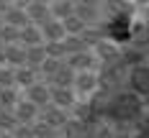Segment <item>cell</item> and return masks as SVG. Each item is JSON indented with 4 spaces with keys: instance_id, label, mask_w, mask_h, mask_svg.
Wrapping results in <instances>:
<instances>
[{
    "instance_id": "obj_1",
    "label": "cell",
    "mask_w": 149,
    "mask_h": 138,
    "mask_svg": "<svg viewBox=\"0 0 149 138\" xmlns=\"http://www.w3.org/2000/svg\"><path fill=\"white\" fill-rule=\"evenodd\" d=\"M139 97H141L139 92H123V95H118L111 102V107H108V115L118 123H131L141 113V100Z\"/></svg>"
},
{
    "instance_id": "obj_2",
    "label": "cell",
    "mask_w": 149,
    "mask_h": 138,
    "mask_svg": "<svg viewBox=\"0 0 149 138\" xmlns=\"http://www.w3.org/2000/svg\"><path fill=\"white\" fill-rule=\"evenodd\" d=\"M15 118H18V123H39V115H41V107L36 105L31 97H26V100H18V105L13 107Z\"/></svg>"
},
{
    "instance_id": "obj_3",
    "label": "cell",
    "mask_w": 149,
    "mask_h": 138,
    "mask_svg": "<svg viewBox=\"0 0 149 138\" xmlns=\"http://www.w3.org/2000/svg\"><path fill=\"white\" fill-rule=\"evenodd\" d=\"M98 74L93 69H77V77H74V90L80 95H90V92L98 90Z\"/></svg>"
},
{
    "instance_id": "obj_4",
    "label": "cell",
    "mask_w": 149,
    "mask_h": 138,
    "mask_svg": "<svg viewBox=\"0 0 149 138\" xmlns=\"http://www.w3.org/2000/svg\"><path fill=\"white\" fill-rule=\"evenodd\" d=\"M39 120L46 123L49 128H59V125H67V118H64V107L54 105V102H49L46 107H41V115H39Z\"/></svg>"
},
{
    "instance_id": "obj_5",
    "label": "cell",
    "mask_w": 149,
    "mask_h": 138,
    "mask_svg": "<svg viewBox=\"0 0 149 138\" xmlns=\"http://www.w3.org/2000/svg\"><path fill=\"white\" fill-rule=\"evenodd\" d=\"M21 44H23V46L46 44V38H44V28H41V23H33V21H31L29 26H23V28H21Z\"/></svg>"
},
{
    "instance_id": "obj_6",
    "label": "cell",
    "mask_w": 149,
    "mask_h": 138,
    "mask_svg": "<svg viewBox=\"0 0 149 138\" xmlns=\"http://www.w3.org/2000/svg\"><path fill=\"white\" fill-rule=\"evenodd\" d=\"M77 95L80 92L74 90V87H52V102L67 110V107H72L77 102Z\"/></svg>"
},
{
    "instance_id": "obj_7",
    "label": "cell",
    "mask_w": 149,
    "mask_h": 138,
    "mask_svg": "<svg viewBox=\"0 0 149 138\" xmlns=\"http://www.w3.org/2000/svg\"><path fill=\"white\" fill-rule=\"evenodd\" d=\"M41 28H44V38L46 41H64L70 33L64 28V21L59 18H49L46 23H41Z\"/></svg>"
},
{
    "instance_id": "obj_8",
    "label": "cell",
    "mask_w": 149,
    "mask_h": 138,
    "mask_svg": "<svg viewBox=\"0 0 149 138\" xmlns=\"http://www.w3.org/2000/svg\"><path fill=\"white\" fill-rule=\"evenodd\" d=\"M131 90L141 97H149V67H136L131 72Z\"/></svg>"
},
{
    "instance_id": "obj_9",
    "label": "cell",
    "mask_w": 149,
    "mask_h": 138,
    "mask_svg": "<svg viewBox=\"0 0 149 138\" xmlns=\"http://www.w3.org/2000/svg\"><path fill=\"white\" fill-rule=\"evenodd\" d=\"M5 56H8V64L10 67H23L26 59H29V54H26V46L21 44H5Z\"/></svg>"
},
{
    "instance_id": "obj_10",
    "label": "cell",
    "mask_w": 149,
    "mask_h": 138,
    "mask_svg": "<svg viewBox=\"0 0 149 138\" xmlns=\"http://www.w3.org/2000/svg\"><path fill=\"white\" fill-rule=\"evenodd\" d=\"M67 64H72L74 69H93V67H95V54H90L85 49H77V51L70 54Z\"/></svg>"
},
{
    "instance_id": "obj_11",
    "label": "cell",
    "mask_w": 149,
    "mask_h": 138,
    "mask_svg": "<svg viewBox=\"0 0 149 138\" xmlns=\"http://www.w3.org/2000/svg\"><path fill=\"white\" fill-rule=\"evenodd\" d=\"M29 97L39 107H46L52 102V84H31L29 87Z\"/></svg>"
},
{
    "instance_id": "obj_12",
    "label": "cell",
    "mask_w": 149,
    "mask_h": 138,
    "mask_svg": "<svg viewBox=\"0 0 149 138\" xmlns=\"http://www.w3.org/2000/svg\"><path fill=\"white\" fill-rule=\"evenodd\" d=\"M26 54H29L26 64H29V67H33V69H41V64H44V61H46V56H49V51H46V44L26 46Z\"/></svg>"
},
{
    "instance_id": "obj_13",
    "label": "cell",
    "mask_w": 149,
    "mask_h": 138,
    "mask_svg": "<svg viewBox=\"0 0 149 138\" xmlns=\"http://www.w3.org/2000/svg\"><path fill=\"white\" fill-rule=\"evenodd\" d=\"M26 10H29V15H31L33 23H46V21L52 18V8H49L46 3H41V0H33Z\"/></svg>"
},
{
    "instance_id": "obj_14",
    "label": "cell",
    "mask_w": 149,
    "mask_h": 138,
    "mask_svg": "<svg viewBox=\"0 0 149 138\" xmlns=\"http://www.w3.org/2000/svg\"><path fill=\"white\" fill-rule=\"evenodd\" d=\"M36 72H39V69H33V67H29V64L15 67V84L29 90L31 84H36Z\"/></svg>"
},
{
    "instance_id": "obj_15",
    "label": "cell",
    "mask_w": 149,
    "mask_h": 138,
    "mask_svg": "<svg viewBox=\"0 0 149 138\" xmlns=\"http://www.w3.org/2000/svg\"><path fill=\"white\" fill-rule=\"evenodd\" d=\"M3 21H8V23H13L18 28H23V26L31 23V15H29V10H23V8H8V10L3 13Z\"/></svg>"
},
{
    "instance_id": "obj_16",
    "label": "cell",
    "mask_w": 149,
    "mask_h": 138,
    "mask_svg": "<svg viewBox=\"0 0 149 138\" xmlns=\"http://www.w3.org/2000/svg\"><path fill=\"white\" fill-rule=\"evenodd\" d=\"M18 41H21V28L3 21L0 23V44H18Z\"/></svg>"
},
{
    "instance_id": "obj_17",
    "label": "cell",
    "mask_w": 149,
    "mask_h": 138,
    "mask_svg": "<svg viewBox=\"0 0 149 138\" xmlns=\"http://www.w3.org/2000/svg\"><path fill=\"white\" fill-rule=\"evenodd\" d=\"M18 84L15 87H0V107H5V110H13L18 105Z\"/></svg>"
},
{
    "instance_id": "obj_18",
    "label": "cell",
    "mask_w": 149,
    "mask_h": 138,
    "mask_svg": "<svg viewBox=\"0 0 149 138\" xmlns=\"http://www.w3.org/2000/svg\"><path fill=\"white\" fill-rule=\"evenodd\" d=\"M49 8H52V18H59V21H64L67 15H72V13H74L72 0H54Z\"/></svg>"
},
{
    "instance_id": "obj_19",
    "label": "cell",
    "mask_w": 149,
    "mask_h": 138,
    "mask_svg": "<svg viewBox=\"0 0 149 138\" xmlns=\"http://www.w3.org/2000/svg\"><path fill=\"white\" fill-rule=\"evenodd\" d=\"M64 28H67L70 36H80V33L85 31V21H82L77 13H72V15H67V18H64Z\"/></svg>"
},
{
    "instance_id": "obj_20",
    "label": "cell",
    "mask_w": 149,
    "mask_h": 138,
    "mask_svg": "<svg viewBox=\"0 0 149 138\" xmlns=\"http://www.w3.org/2000/svg\"><path fill=\"white\" fill-rule=\"evenodd\" d=\"M0 87H15V67H0Z\"/></svg>"
},
{
    "instance_id": "obj_21",
    "label": "cell",
    "mask_w": 149,
    "mask_h": 138,
    "mask_svg": "<svg viewBox=\"0 0 149 138\" xmlns=\"http://www.w3.org/2000/svg\"><path fill=\"white\" fill-rule=\"evenodd\" d=\"M62 64H64V61H62V56H46V61L41 64V69H39V72H41V74H46V79H49V77L54 74Z\"/></svg>"
},
{
    "instance_id": "obj_22",
    "label": "cell",
    "mask_w": 149,
    "mask_h": 138,
    "mask_svg": "<svg viewBox=\"0 0 149 138\" xmlns=\"http://www.w3.org/2000/svg\"><path fill=\"white\" fill-rule=\"evenodd\" d=\"M8 64V56H5V44L0 46V67H5Z\"/></svg>"
},
{
    "instance_id": "obj_23",
    "label": "cell",
    "mask_w": 149,
    "mask_h": 138,
    "mask_svg": "<svg viewBox=\"0 0 149 138\" xmlns=\"http://www.w3.org/2000/svg\"><path fill=\"white\" fill-rule=\"evenodd\" d=\"M5 10H8V3H5V0H0V15L5 13Z\"/></svg>"
}]
</instances>
